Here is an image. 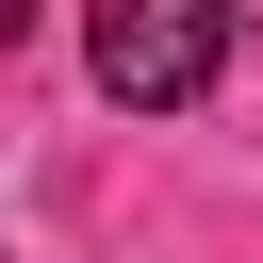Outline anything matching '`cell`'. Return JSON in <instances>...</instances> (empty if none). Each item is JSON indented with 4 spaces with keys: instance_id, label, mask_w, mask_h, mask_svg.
<instances>
[{
    "instance_id": "6da1fadb",
    "label": "cell",
    "mask_w": 263,
    "mask_h": 263,
    "mask_svg": "<svg viewBox=\"0 0 263 263\" xmlns=\"http://www.w3.org/2000/svg\"><path fill=\"white\" fill-rule=\"evenodd\" d=\"M230 33H247V0H99L82 16V66H99L115 115H181V99L230 82Z\"/></svg>"
}]
</instances>
